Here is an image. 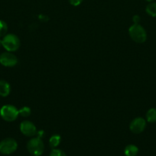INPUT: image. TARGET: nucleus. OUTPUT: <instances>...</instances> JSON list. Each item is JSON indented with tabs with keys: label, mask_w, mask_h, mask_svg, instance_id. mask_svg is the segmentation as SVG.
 Masks as SVG:
<instances>
[{
	"label": "nucleus",
	"mask_w": 156,
	"mask_h": 156,
	"mask_svg": "<svg viewBox=\"0 0 156 156\" xmlns=\"http://www.w3.org/2000/svg\"><path fill=\"white\" fill-rule=\"evenodd\" d=\"M18 148V143L14 139L6 138L0 142V153L10 155L15 152Z\"/></svg>",
	"instance_id": "nucleus-5"
},
{
	"label": "nucleus",
	"mask_w": 156,
	"mask_h": 156,
	"mask_svg": "<svg viewBox=\"0 0 156 156\" xmlns=\"http://www.w3.org/2000/svg\"><path fill=\"white\" fill-rule=\"evenodd\" d=\"M146 127V121L142 117H137L134 119L130 123V130L135 134H139L144 131Z\"/></svg>",
	"instance_id": "nucleus-6"
},
{
	"label": "nucleus",
	"mask_w": 156,
	"mask_h": 156,
	"mask_svg": "<svg viewBox=\"0 0 156 156\" xmlns=\"http://www.w3.org/2000/svg\"><path fill=\"white\" fill-rule=\"evenodd\" d=\"M2 47L7 50L8 52H14L19 48L20 41L18 37L12 34L6 35L3 37Z\"/></svg>",
	"instance_id": "nucleus-4"
},
{
	"label": "nucleus",
	"mask_w": 156,
	"mask_h": 156,
	"mask_svg": "<svg viewBox=\"0 0 156 156\" xmlns=\"http://www.w3.org/2000/svg\"><path fill=\"white\" fill-rule=\"evenodd\" d=\"M20 130L21 133L26 136H33L37 134V129L35 124L28 120L21 122L20 125Z\"/></svg>",
	"instance_id": "nucleus-8"
},
{
	"label": "nucleus",
	"mask_w": 156,
	"mask_h": 156,
	"mask_svg": "<svg viewBox=\"0 0 156 156\" xmlns=\"http://www.w3.org/2000/svg\"><path fill=\"white\" fill-rule=\"evenodd\" d=\"M146 13L153 18H156V2H151L145 8Z\"/></svg>",
	"instance_id": "nucleus-12"
},
{
	"label": "nucleus",
	"mask_w": 156,
	"mask_h": 156,
	"mask_svg": "<svg viewBox=\"0 0 156 156\" xmlns=\"http://www.w3.org/2000/svg\"><path fill=\"white\" fill-rule=\"evenodd\" d=\"M18 62V59L10 52L2 53L0 55V63L6 67L15 66Z\"/></svg>",
	"instance_id": "nucleus-7"
},
{
	"label": "nucleus",
	"mask_w": 156,
	"mask_h": 156,
	"mask_svg": "<svg viewBox=\"0 0 156 156\" xmlns=\"http://www.w3.org/2000/svg\"><path fill=\"white\" fill-rule=\"evenodd\" d=\"M44 131L43 130H40L38 131V132H37V135H38V138L41 139L43 137V136H44Z\"/></svg>",
	"instance_id": "nucleus-19"
},
{
	"label": "nucleus",
	"mask_w": 156,
	"mask_h": 156,
	"mask_svg": "<svg viewBox=\"0 0 156 156\" xmlns=\"http://www.w3.org/2000/svg\"><path fill=\"white\" fill-rule=\"evenodd\" d=\"M27 149L32 155L40 156L44 152V143H43L42 140L38 137L33 138L28 142Z\"/></svg>",
	"instance_id": "nucleus-2"
},
{
	"label": "nucleus",
	"mask_w": 156,
	"mask_h": 156,
	"mask_svg": "<svg viewBox=\"0 0 156 156\" xmlns=\"http://www.w3.org/2000/svg\"><path fill=\"white\" fill-rule=\"evenodd\" d=\"M50 156H67V155H66V154L64 153L62 150H61V149H54L53 150L50 152Z\"/></svg>",
	"instance_id": "nucleus-16"
},
{
	"label": "nucleus",
	"mask_w": 156,
	"mask_h": 156,
	"mask_svg": "<svg viewBox=\"0 0 156 156\" xmlns=\"http://www.w3.org/2000/svg\"><path fill=\"white\" fill-rule=\"evenodd\" d=\"M145 1L148 2H152V1H154V0H145Z\"/></svg>",
	"instance_id": "nucleus-20"
},
{
	"label": "nucleus",
	"mask_w": 156,
	"mask_h": 156,
	"mask_svg": "<svg viewBox=\"0 0 156 156\" xmlns=\"http://www.w3.org/2000/svg\"><path fill=\"white\" fill-rule=\"evenodd\" d=\"M128 33L132 39L136 43L142 44L147 39V34L142 26L139 24H134L128 29Z\"/></svg>",
	"instance_id": "nucleus-1"
},
{
	"label": "nucleus",
	"mask_w": 156,
	"mask_h": 156,
	"mask_svg": "<svg viewBox=\"0 0 156 156\" xmlns=\"http://www.w3.org/2000/svg\"><path fill=\"white\" fill-rule=\"evenodd\" d=\"M146 120L149 123L156 122V108H151L146 113Z\"/></svg>",
	"instance_id": "nucleus-11"
},
{
	"label": "nucleus",
	"mask_w": 156,
	"mask_h": 156,
	"mask_svg": "<svg viewBox=\"0 0 156 156\" xmlns=\"http://www.w3.org/2000/svg\"><path fill=\"white\" fill-rule=\"evenodd\" d=\"M1 46H2V41L0 40V47H1Z\"/></svg>",
	"instance_id": "nucleus-21"
},
{
	"label": "nucleus",
	"mask_w": 156,
	"mask_h": 156,
	"mask_svg": "<svg viewBox=\"0 0 156 156\" xmlns=\"http://www.w3.org/2000/svg\"><path fill=\"white\" fill-rule=\"evenodd\" d=\"M139 152V149L135 145H128L125 148L124 153L125 156H136Z\"/></svg>",
	"instance_id": "nucleus-10"
},
{
	"label": "nucleus",
	"mask_w": 156,
	"mask_h": 156,
	"mask_svg": "<svg viewBox=\"0 0 156 156\" xmlns=\"http://www.w3.org/2000/svg\"><path fill=\"white\" fill-rule=\"evenodd\" d=\"M132 21L135 24H139V22L140 21V17L139 15H135L132 18Z\"/></svg>",
	"instance_id": "nucleus-18"
},
{
	"label": "nucleus",
	"mask_w": 156,
	"mask_h": 156,
	"mask_svg": "<svg viewBox=\"0 0 156 156\" xmlns=\"http://www.w3.org/2000/svg\"><path fill=\"white\" fill-rule=\"evenodd\" d=\"M8 30L7 24L4 21L0 20V37H3L6 34Z\"/></svg>",
	"instance_id": "nucleus-15"
},
{
	"label": "nucleus",
	"mask_w": 156,
	"mask_h": 156,
	"mask_svg": "<svg viewBox=\"0 0 156 156\" xmlns=\"http://www.w3.org/2000/svg\"><path fill=\"white\" fill-rule=\"evenodd\" d=\"M70 5L73 6H78L82 3L83 0H69Z\"/></svg>",
	"instance_id": "nucleus-17"
},
{
	"label": "nucleus",
	"mask_w": 156,
	"mask_h": 156,
	"mask_svg": "<svg viewBox=\"0 0 156 156\" xmlns=\"http://www.w3.org/2000/svg\"><path fill=\"white\" fill-rule=\"evenodd\" d=\"M31 109L28 108V107H23V108H21V109L18 111V113H19L20 115L21 116V117H28L30 116L31 114Z\"/></svg>",
	"instance_id": "nucleus-14"
},
{
	"label": "nucleus",
	"mask_w": 156,
	"mask_h": 156,
	"mask_svg": "<svg viewBox=\"0 0 156 156\" xmlns=\"http://www.w3.org/2000/svg\"><path fill=\"white\" fill-rule=\"evenodd\" d=\"M0 115L2 118L7 122H12L17 119L19 115L18 110L13 105H6L2 107L0 110Z\"/></svg>",
	"instance_id": "nucleus-3"
},
{
	"label": "nucleus",
	"mask_w": 156,
	"mask_h": 156,
	"mask_svg": "<svg viewBox=\"0 0 156 156\" xmlns=\"http://www.w3.org/2000/svg\"><path fill=\"white\" fill-rule=\"evenodd\" d=\"M10 85L6 81H0V96L2 97H7L10 93Z\"/></svg>",
	"instance_id": "nucleus-9"
},
{
	"label": "nucleus",
	"mask_w": 156,
	"mask_h": 156,
	"mask_svg": "<svg viewBox=\"0 0 156 156\" xmlns=\"http://www.w3.org/2000/svg\"><path fill=\"white\" fill-rule=\"evenodd\" d=\"M61 136L58 134H55V135H53L49 140V145L51 148L54 149V148L58 147V145L61 143Z\"/></svg>",
	"instance_id": "nucleus-13"
}]
</instances>
